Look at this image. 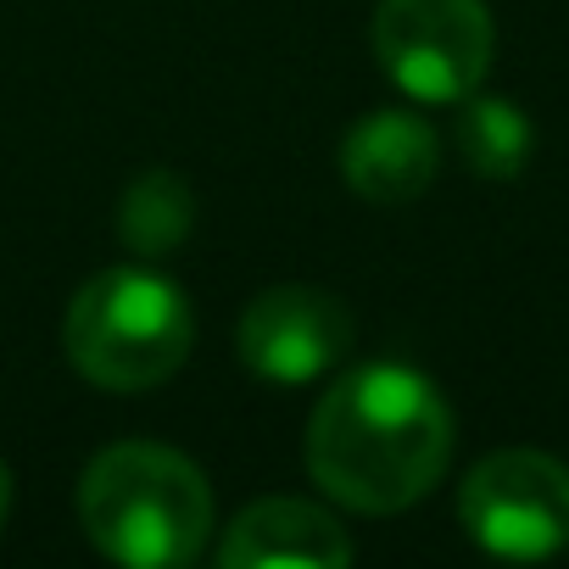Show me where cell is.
<instances>
[{
	"instance_id": "obj_7",
	"label": "cell",
	"mask_w": 569,
	"mask_h": 569,
	"mask_svg": "<svg viewBox=\"0 0 569 569\" xmlns=\"http://www.w3.org/2000/svg\"><path fill=\"white\" fill-rule=\"evenodd\" d=\"M223 569H341L352 563V536L330 508L302 497H262L218 541Z\"/></svg>"
},
{
	"instance_id": "obj_9",
	"label": "cell",
	"mask_w": 569,
	"mask_h": 569,
	"mask_svg": "<svg viewBox=\"0 0 569 569\" xmlns=\"http://www.w3.org/2000/svg\"><path fill=\"white\" fill-rule=\"evenodd\" d=\"M196 223V196L173 168H146L118 207V234L134 257H168Z\"/></svg>"
},
{
	"instance_id": "obj_3",
	"label": "cell",
	"mask_w": 569,
	"mask_h": 569,
	"mask_svg": "<svg viewBox=\"0 0 569 569\" xmlns=\"http://www.w3.org/2000/svg\"><path fill=\"white\" fill-rule=\"evenodd\" d=\"M62 341H68L73 369L90 386L129 397V391H151L184 369L196 319H190L184 291L168 273L123 262V268H101L90 284H79Z\"/></svg>"
},
{
	"instance_id": "obj_1",
	"label": "cell",
	"mask_w": 569,
	"mask_h": 569,
	"mask_svg": "<svg viewBox=\"0 0 569 569\" xmlns=\"http://www.w3.org/2000/svg\"><path fill=\"white\" fill-rule=\"evenodd\" d=\"M452 458V413L408 363L341 375L308 419V469L325 497L358 513H397L436 491Z\"/></svg>"
},
{
	"instance_id": "obj_4",
	"label": "cell",
	"mask_w": 569,
	"mask_h": 569,
	"mask_svg": "<svg viewBox=\"0 0 569 569\" xmlns=\"http://www.w3.org/2000/svg\"><path fill=\"white\" fill-rule=\"evenodd\" d=\"M497 51V29L480 0H380L375 7V57L386 79L425 101L458 107L480 90Z\"/></svg>"
},
{
	"instance_id": "obj_10",
	"label": "cell",
	"mask_w": 569,
	"mask_h": 569,
	"mask_svg": "<svg viewBox=\"0 0 569 569\" xmlns=\"http://www.w3.org/2000/svg\"><path fill=\"white\" fill-rule=\"evenodd\" d=\"M452 140H458V157H463L469 173H480V179H513L525 168V157H530V118L513 101H497V96H480L475 101L469 96Z\"/></svg>"
},
{
	"instance_id": "obj_11",
	"label": "cell",
	"mask_w": 569,
	"mask_h": 569,
	"mask_svg": "<svg viewBox=\"0 0 569 569\" xmlns=\"http://www.w3.org/2000/svg\"><path fill=\"white\" fill-rule=\"evenodd\" d=\"M7 502H12V469H7V458H0V519H7Z\"/></svg>"
},
{
	"instance_id": "obj_5",
	"label": "cell",
	"mask_w": 569,
	"mask_h": 569,
	"mask_svg": "<svg viewBox=\"0 0 569 569\" xmlns=\"http://www.w3.org/2000/svg\"><path fill=\"white\" fill-rule=\"evenodd\" d=\"M458 519L491 558H552L569 547V469L530 447L491 452L469 469Z\"/></svg>"
},
{
	"instance_id": "obj_6",
	"label": "cell",
	"mask_w": 569,
	"mask_h": 569,
	"mask_svg": "<svg viewBox=\"0 0 569 569\" xmlns=\"http://www.w3.org/2000/svg\"><path fill=\"white\" fill-rule=\"evenodd\" d=\"M234 341H240V363L257 380L308 386L352 352L358 319L330 291H313V284H273V291L246 302Z\"/></svg>"
},
{
	"instance_id": "obj_8",
	"label": "cell",
	"mask_w": 569,
	"mask_h": 569,
	"mask_svg": "<svg viewBox=\"0 0 569 569\" xmlns=\"http://www.w3.org/2000/svg\"><path fill=\"white\" fill-rule=\"evenodd\" d=\"M441 140L413 112H369L341 140V179L375 207H408L430 190Z\"/></svg>"
},
{
	"instance_id": "obj_2",
	"label": "cell",
	"mask_w": 569,
	"mask_h": 569,
	"mask_svg": "<svg viewBox=\"0 0 569 569\" xmlns=\"http://www.w3.org/2000/svg\"><path fill=\"white\" fill-rule=\"evenodd\" d=\"M79 525L112 563L179 569L212 536V486L173 447L118 441L79 480Z\"/></svg>"
}]
</instances>
